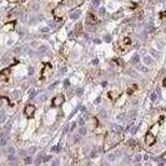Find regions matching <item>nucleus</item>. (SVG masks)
Listing matches in <instances>:
<instances>
[{
	"label": "nucleus",
	"mask_w": 166,
	"mask_h": 166,
	"mask_svg": "<svg viewBox=\"0 0 166 166\" xmlns=\"http://www.w3.org/2000/svg\"><path fill=\"white\" fill-rule=\"evenodd\" d=\"M14 25H15V21L8 23V24L5 25V30H13V29H14Z\"/></svg>",
	"instance_id": "9b49d317"
},
{
	"label": "nucleus",
	"mask_w": 166,
	"mask_h": 166,
	"mask_svg": "<svg viewBox=\"0 0 166 166\" xmlns=\"http://www.w3.org/2000/svg\"><path fill=\"white\" fill-rule=\"evenodd\" d=\"M122 139H124V134H120V133L107 135V136H106V140H105L106 149H107V147H114V146H116L120 141H122Z\"/></svg>",
	"instance_id": "f257e3e1"
},
{
	"label": "nucleus",
	"mask_w": 166,
	"mask_h": 166,
	"mask_svg": "<svg viewBox=\"0 0 166 166\" xmlns=\"http://www.w3.org/2000/svg\"><path fill=\"white\" fill-rule=\"evenodd\" d=\"M51 64H45L44 65V68H43V70H41V80H44V79H46L48 76H50V74H51Z\"/></svg>",
	"instance_id": "423d86ee"
},
{
	"label": "nucleus",
	"mask_w": 166,
	"mask_h": 166,
	"mask_svg": "<svg viewBox=\"0 0 166 166\" xmlns=\"http://www.w3.org/2000/svg\"><path fill=\"white\" fill-rule=\"evenodd\" d=\"M99 17L94 14V13H89L87 14V23L90 24V25H96V24H99Z\"/></svg>",
	"instance_id": "0eeeda50"
},
{
	"label": "nucleus",
	"mask_w": 166,
	"mask_h": 166,
	"mask_svg": "<svg viewBox=\"0 0 166 166\" xmlns=\"http://www.w3.org/2000/svg\"><path fill=\"white\" fill-rule=\"evenodd\" d=\"M52 15H54V19L56 20V21H63L65 19V13L63 11V9L59 6L56 9H54L52 11Z\"/></svg>",
	"instance_id": "7ed1b4c3"
},
{
	"label": "nucleus",
	"mask_w": 166,
	"mask_h": 166,
	"mask_svg": "<svg viewBox=\"0 0 166 166\" xmlns=\"http://www.w3.org/2000/svg\"><path fill=\"white\" fill-rule=\"evenodd\" d=\"M164 86H166V79L164 80Z\"/></svg>",
	"instance_id": "f3484780"
},
{
	"label": "nucleus",
	"mask_w": 166,
	"mask_h": 166,
	"mask_svg": "<svg viewBox=\"0 0 166 166\" xmlns=\"http://www.w3.org/2000/svg\"><path fill=\"white\" fill-rule=\"evenodd\" d=\"M10 72V68H6L4 70H2V72H0V81H2V84H6L9 80H10V75H8V74Z\"/></svg>",
	"instance_id": "20e7f679"
},
{
	"label": "nucleus",
	"mask_w": 166,
	"mask_h": 166,
	"mask_svg": "<svg viewBox=\"0 0 166 166\" xmlns=\"http://www.w3.org/2000/svg\"><path fill=\"white\" fill-rule=\"evenodd\" d=\"M109 99H111V100H114V99H116L118 96H120V93L119 91H114V90H111V91H109Z\"/></svg>",
	"instance_id": "9d476101"
},
{
	"label": "nucleus",
	"mask_w": 166,
	"mask_h": 166,
	"mask_svg": "<svg viewBox=\"0 0 166 166\" xmlns=\"http://www.w3.org/2000/svg\"><path fill=\"white\" fill-rule=\"evenodd\" d=\"M131 45V39H130V36H125V38H122L121 40V46L124 48V51Z\"/></svg>",
	"instance_id": "1a4fd4ad"
},
{
	"label": "nucleus",
	"mask_w": 166,
	"mask_h": 166,
	"mask_svg": "<svg viewBox=\"0 0 166 166\" xmlns=\"http://www.w3.org/2000/svg\"><path fill=\"white\" fill-rule=\"evenodd\" d=\"M79 33H81V24H78L75 30H74V34H79Z\"/></svg>",
	"instance_id": "f8f14e48"
},
{
	"label": "nucleus",
	"mask_w": 166,
	"mask_h": 166,
	"mask_svg": "<svg viewBox=\"0 0 166 166\" xmlns=\"http://www.w3.org/2000/svg\"><path fill=\"white\" fill-rule=\"evenodd\" d=\"M35 110H36L35 105L29 104V105H26V106H25V109H24V115H25L26 118H29V119H30V118H33V116H34Z\"/></svg>",
	"instance_id": "39448f33"
},
{
	"label": "nucleus",
	"mask_w": 166,
	"mask_h": 166,
	"mask_svg": "<svg viewBox=\"0 0 166 166\" xmlns=\"http://www.w3.org/2000/svg\"><path fill=\"white\" fill-rule=\"evenodd\" d=\"M65 102V96L63 94H58L56 96H54V99L51 100V106L52 107H59Z\"/></svg>",
	"instance_id": "f03ea898"
},
{
	"label": "nucleus",
	"mask_w": 166,
	"mask_h": 166,
	"mask_svg": "<svg viewBox=\"0 0 166 166\" xmlns=\"http://www.w3.org/2000/svg\"><path fill=\"white\" fill-rule=\"evenodd\" d=\"M134 90H137V85H133V89H129V90H127V94L131 95V94L134 93Z\"/></svg>",
	"instance_id": "ddd939ff"
},
{
	"label": "nucleus",
	"mask_w": 166,
	"mask_h": 166,
	"mask_svg": "<svg viewBox=\"0 0 166 166\" xmlns=\"http://www.w3.org/2000/svg\"><path fill=\"white\" fill-rule=\"evenodd\" d=\"M164 120H165V115H162V116H161V119H160V120H159V124H160V125H161V124H162V122H164Z\"/></svg>",
	"instance_id": "dca6fc26"
},
{
	"label": "nucleus",
	"mask_w": 166,
	"mask_h": 166,
	"mask_svg": "<svg viewBox=\"0 0 166 166\" xmlns=\"http://www.w3.org/2000/svg\"><path fill=\"white\" fill-rule=\"evenodd\" d=\"M129 146H131L133 149H135V147L137 146V144H136V141H135V140H130V141H129Z\"/></svg>",
	"instance_id": "4468645a"
},
{
	"label": "nucleus",
	"mask_w": 166,
	"mask_h": 166,
	"mask_svg": "<svg viewBox=\"0 0 166 166\" xmlns=\"http://www.w3.org/2000/svg\"><path fill=\"white\" fill-rule=\"evenodd\" d=\"M145 142H146V145L147 146H152L155 142H156V137L149 131V133H147L146 135H145Z\"/></svg>",
	"instance_id": "6e6552de"
},
{
	"label": "nucleus",
	"mask_w": 166,
	"mask_h": 166,
	"mask_svg": "<svg viewBox=\"0 0 166 166\" xmlns=\"http://www.w3.org/2000/svg\"><path fill=\"white\" fill-rule=\"evenodd\" d=\"M159 16H160V19H165V17H166V10L165 11H161L159 14Z\"/></svg>",
	"instance_id": "2eb2a0df"
}]
</instances>
